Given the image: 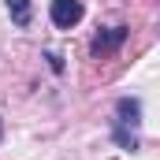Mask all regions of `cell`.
I'll list each match as a JSON object with an SVG mask.
<instances>
[{
	"label": "cell",
	"mask_w": 160,
	"mask_h": 160,
	"mask_svg": "<svg viewBox=\"0 0 160 160\" xmlns=\"http://www.w3.org/2000/svg\"><path fill=\"white\" fill-rule=\"evenodd\" d=\"M138 127H142V101L138 97H119L116 116H112V138L119 149H138Z\"/></svg>",
	"instance_id": "cell-1"
},
{
	"label": "cell",
	"mask_w": 160,
	"mask_h": 160,
	"mask_svg": "<svg viewBox=\"0 0 160 160\" xmlns=\"http://www.w3.org/2000/svg\"><path fill=\"white\" fill-rule=\"evenodd\" d=\"M130 38V26H108V30H101L97 38L89 41V56L93 60H101V56H112V52H119L123 41Z\"/></svg>",
	"instance_id": "cell-2"
},
{
	"label": "cell",
	"mask_w": 160,
	"mask_h": 160,
	"mask_svg": "<svg viewBox=\"0 0 160 160\" xmlns=\"http://www.w3.org/2000/svg\"><path fill=\"white\" fill-rule=\"evenodd\" d=\"M82 15H86L82 0H52V4H48V19H52V26H60V30L78 26Z\"/></svg>",
	"instance_id": "cell-3"
},
{
	"label": "cell",
	"mask_w": 160,
	"mask_h": 160,
	"mask_svg": "<svg viewBox=\"0 0 160 160\" xmlns=\"http://www.w3.org/2000/svg\"><path fill=\"white\" fill-rule=\"evenodd\" d=\"M8 15H11L15 26H30V19H34V4H30V0H8Z\"/></svg>",
	"instance_id": "cell-4"
},
{
	"label": "cell",
	"mask_w": 160,
	"mask_h": 160,
	"mask_svg": "<svg viewBox=\"0 0 160 160\" xmlns=\"http://www.w3.org/2000/svg\"><path fill=\"white\" fill-rule=\"evenodd\" d=\"M45 60H48V67H52V71H56V75H60V71H63V60H60V56H56V52H45Z\"/></svg>",
	"instance_id": "cell-5"
},
{
	"label": "cell",
	"mask_w": 160,
	"mask_h": 160,
	"mask_svg": "<svg viewBox=\"0 0 160 160\" xmlns=\"http://www.w3.org/2000/svg\"><path fill=\"white\" fill-rule=\"evenodd\" d=\"M0 134H4V119H0Z\"/></svg>",
	"instance_id": "cell-6"
}]
</instances>
